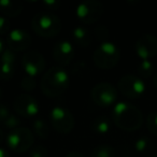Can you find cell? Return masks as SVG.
Instances as JSON below:
<instances>
[{"mask_svg":"<svg viewBox=\"0 0 157 157\" xmlns=\"http://www.w3.org/2000/svg\"><path fill=\"white\" fill-rule=\"evenodd\" d=\"M93 131L98 135H105V133L109 132L111 129V121L105 115L97 116L96 118H94L90 124Z\"/></svg>","mask_w":157,"mask_h":157,"instance_id":"cell-17","label":"cell"},{"mask_svg":"<svg viewBox=\"0 0 157 157\" xmlns=\"http://www.w3.org/2000/svg\"><path fill=\"white\" fill-rule=\"evenodd\" d=\"M124 157H129V156H124Z\"/></svg>","mask_w":157,"mask_h":157,"instance_id":"cell-39","label":"cell"},{"mask_svg":"<svg viewBox=\"0 0 157 157\" xmlns=\"http://www.w3.org/2000/svg\"><path fill=\"white\" fill-rule=\"evenodd\" d=\"M21 123H22L21 118L18 117L16 114H12L11 113L9 117L6 120V122L3 123V126H5L6 128L10 129V130H13V129L18 128V127L21 126Z\"/></svg>","mask_w":157,"mask_h":157,"instance_id":"cell-27","label":"cell"},{"mask_svg":"<svg viewBox=\"0 0 157 157\" xmlns=\"http://www.w3.org/2000/svg\"><path fill=\"white\" fill-rule=\"evenodd\" d=\"M69 73L65 68L54 66L48 69L42 75L40 88L48 97H57L67 90L69 86Z\"/></svg>","mask_w":157,"mask_h":157,"instance_id":"cell-2","label":"cell"},{"mask_svg":"<svg viewBox=\"0 0 157 157\" xmlns=\"http://www.w3.org/2000/svg\"><path fill=\"white\" fill-rule=\"evenodd\" d=\"M0 157H11V156H10L9 151L3 147H0Z\"/></svg>","mask_w":157,"mask_h":157,"instance_id":"cell-33","label":"cell"},{"mask_svg":"<svg viewBox=\"0 0 157 157\" xmlns=\"http://www.w3.org/2000/svg\"><path fill=\"white\" fill-rule=\"evenodd\" d=\"M135 50L142 60H148L157 55V38L151 33L140 36L136 41Z\"/></svg>","mask_w":157,"mask_h":157,"instance_id":"cell-12","label":"cell"},{"mask_svg":"<svg viewBox=\"0 0 157 157\" xmlns=\"http://www.w3.org/2000/svg\"><path fill=\"white\" fill-rule=\"evenodd\" d=\"M10 29V21L5 15H0V36L6 35Z\"/></svg>","mask_w":157,"mask_h":157,"instance_id":"cell-29","label":"cell"},{"mask_svg":"<svg viewBox=\"0 0 157 157\" xmlns=\"http://www.w3.org/2000/svg\"><path fill=\"white\" fill-rule=\"evenodd\" d=\"M105 7L97 0H85L78 5L75 14L83 24L90 25L98 22L103 15Z\"/></svg>","mask_w":157,"mask_h":157,"instance_id":"cell-7","label":"cell"},{"mask_svg":"<svg viewBox=\"0 0 157 157\" xmlns=\"http://www.w3.org/2000/svg\"><path fill=\"white\" fill-rule=\"evenodd\" d=\"M153 84H154V86L157 88V71L155 72L154 76H153Z\"/></svg>","mask_w":157,"mask_h":157,"instance_id":"cell-35","label":"cell"},{"mask_svg":"<svg viewBox=\"0 0 157 157\" xmlns=\"http://www.w3.org/2000/svg\"><path fill=\"white\" fill-rule=\"evenodd\" d=\"M10 114H11V111L8 108V105L0 103V123L1 124H3L6 122V120L9 117Z\"/></svg>","mask_w":157,"mask_h":157,"instance_id":"cell-30","label":"cell"},{"mask_svg":"<svg viewBox=\"0 0 157 157\" xmlns=\"http://www.w3.org/2000/svg\"><path fill=\"white\" fill-rule=\"evenodd\" d=\"M7 45L10 50L14 51L15 53L26 51L31 45V37L25 29H13L8 33Z\"/></svg>","mask_w":157,"mask_h":157,"instance_id":"cell-14","label":"cell"},{"mask_svg":"<svg viewBox=\"0 0 157 157\" xmlns=\"http://www.w3.org/2000/svg\"><path fill=\"white\" fill-rule=\"evenodd\" d=\"M118 93L116 87L109 82H99L90 90L92 100L99 107H110L117 100Z\"/></svg>","mask_w":157,"mask_h":157,"instance_id":"cell-8","label":"cell"},{"mask_svg":"<svg viewBox=\"0 0 157 157\" xmlns=\"http://www.w3.org/2000/svg\"><path fill=\"white\" fill-rule=\"evenodd\" d=\"M121 59V50L115 43L105 41L100 43L93 54V61L100 69H111Z\"/></svg>","mask_w":157,"mask_h":157,"instance_id":"cell-4","label":"cell"},{"mask_svg":"<svg viewBox=\"0 0 157 157\" xmlns=\"http://www.w3.org/2000/svg\"><path fill=\"white\" fill-rule=\"evenodd\" d=\"M60 1H57V0H45L43 1V6L48 9L51 10H56L60 7Z\"/></svg>","mask_w":157,"mask_h":157,"instance_id":"cell-31","label":"cell"},{"mask_svg":"<svg viewBox=\"0 0 157 157\" xmlns=\"http://www.w3.org/2000/svg\"><path fill=\"white\" fill-rule=\"evenodd\" d=\"M14 111L23 117H33L40 111L39 102L29 94H20L13 101Z\"/></svg>","mask_w":157,"mask_h":157,"instance_id":"cell-11","label":"cell"},{"mask_svg":"<svg viewBox=\"0 0 157 157\" xmlns=\"http://www.w3.org/2000/svg\"><path fill=\"white\" fill-rule=\"evenodd\" d=\"M117 88L122 95L130 99H137L145 92V84L141 78L135 74H125L118 80Z\"/></svg>","mask_w":157,"mask_h":157,"instance_id":"cell-9","label":"cell"},{"mask_svg":"<svg viewBox=\"0 0 157 157\" xmlns=\"http://www.w3.org/2000/svg\"><path fill=\"white\" fill-rule=\"evenodd\" d=\"M36 86H37V82H36V78L33 76L25 74L21 80V87L25 92H31V90H35Z\"/></svg>","mask_w":157,"mask_h":157,"instance_id":"cell-24","label":"cell"},{"mask_svg":"<svg viewBox=\"0 0 157 157\" xmlns=\"http://www.w3.org/2000/svg\"><path fill=\"white\" fill-rule=\"evenodd\" d=\"M22 67L25 74L36 78L45 70L46 60L39 51H27L22 57Z\"/></svg>","mask_w":157,"mask_h":157,"instance_id":"cell-10","label":"cell"},{"mask_svg":"<svg viewBox=\"0 0 157 157\" xmlns=\"http://www.w3.org/2000/svg\"><path fill=\"white\" fill-rule=\"evenodd\" d=\"M72 37H73V40L76 43V45L81 46V48L90 46L93 40V36L90 33V29L86 28L85 26L74 27L73 31H72Z\"/></svg>","mask_w":157,"mask_h":157,"instance_id":"cell-16","label":"cell"},{"mask_svg":"<svg viewBox=\"0 0 157 157\" xmlns=\"http://www.w3.org/2000/svg\"><path fill=\"white\" fill-rule=\"evenodd\" d=\"M33 128L35 133L40 139H48L51 133V127L48 123L43 118H37L33 121Z\"/></svg>","mask_w":157,"mask_h":157,"instance_id":"cell-18","label":"cell"},{"mask_svg":"<svg viewBox=\"0 0 157 157\" xmlns=\"http://www.w3.org/2000/svg\"><path fill=\"white\" fill-rule=\"evenodd\" d=\"M50 122L52 127L59 133H69L75 125V121L69 109L63 105H55L50 110Z\"/></svg>","mask_w":157,"mask_h":157,"instance_id":"cell-6","label":"cell"},{"mask_svg":"<svg viewBox=\"0 0 157 157\" xmlns=\"http://www.w3.org/2000/svg\"><path fill=\"white\" fill-rule=\"evenodd\" d=\"M61 21L57 15L48 12H39L31 20V28L36 35L43 38H52L61 31Z\"/></svg>","mask_w":157,"mask_h":157,"instance_id":"cell-3","label":"cell"},{"mask_svg":"<svg viewBox=\"0 0 157 157\" xmlns=\"http://www.w3.org/2000/svg\"><path fill=\"white\" fill-rule=\"evenodd\" d=\"M147 157H157V155H156V154H154V155H150V156H147Z\"/></svg>","mask_w":157,"mask_h":157,"instance_id":"cell-37","label":"cell"},{"mask_svg":"<svg viewBox=\"0 0 157 157\" xmlns=\"http://www.w3.org/2000/svg\"><path fill=\"white\" fill-rule=\"evenodd\" d=\"M6 142L8 147L13 152L25 153L33 146L35 137H33V132L29 128L18 127L8 132Z\"/></svg>","mask_w":157,"mask_h":157,"instance_id":"cell-5","label":"cell"},{"mask_svg":"<svg viewBox=\"0 0 157 157\" xmlns=\"http://www.w3.org/2000/svg\"><path fill=\"white\" fill-rule=\"evenodd\" d=\"M116 152L113 146L109 144H99L92 151L90 157H115Z\"/></svg>","mask_w":157,"mask_h":157,"instance_id":"cell-19","label":"cell"},{"mask_svg":"<svg viewBox=\"0 0 157 157\" xmlns=\"http://www.w3.org/2000/svg\"><path fill=\"white\" fill-rule=\"evenodd\" d=\"M48 148L42 144H37L30 148L29 157H48Z\"/></svg>","mask_w":157,"mask_h":157,"instance_id":"cell-28","label":"cell"},{"mask_svg":"<svg viewBox=\"0 0 157 157\" xmlns=\"http://www.w3.org/2000/svg\"><path fill=\"white\" fill-rule=\"evenodd\" d=\"M17 60V55L14 51L10 50L9 48H6V50L0 54V63H11L15 65Z\"/></svg>","mask_w":157,"mask_h":157,"instance_id":"cell-23","label":"cell"},{"mask_svg":"<svg viewBox=\"0 0 157 157\" xmlns=\"http://www.w3.org/2000/svg\"><path fill=\"white\" fill-rule=\"evenodd\" d=\"M112 121L125 131H136L142 126L143 115L139 108L126 101H120L113 107Z\"/></svg>","mask_w":157,"mask_h":157,"instance_id":"cell-1","label":"cell"},{"mask_svg":"<svg viewBox=\"0 0 157 157\" xmlns=\"http://www.w3.org/2000/svg\"><path fill=\"white\" fill-rule=\"evenodd\" d=\"M0 11L6 17H16L23 11V3L18 0H0Z\"/></svg>","mask_w":157,"mask_h":157,"instance_id":"cell-15","label":"cell"},{"mask_svg":"<svg viewBox=\"0 0 157 157\" xmlns=\"http://www.w3.org/2000/svg\"><path fill=\"white\" fill-rule=\"evenodd\" d=\"M94 36L98 41H101L102 42H105L109 37V29L105 25H97L94 29Z\"/></svg>","mask_w":157,"mask_h":157,"instance_id":"cell-25","label":"cell"},{"mask_svg":"<svg viewBox=\"0 0 157 157\" xmlns=\"http://www.w3.org/2000/svg\"><path fill=\"white\" fill-rule=\"evenodd\" d=\"M2 96V90H1V88H0V97Z\"/></svg>","mask_w":157,"mask_h":157,"instance_id":"cell-38","label":"cell"},{"mask_svg":"<svg viewBox=\"0 0 157 157\" xmlns=\"http://www.w3.org/2000/svg\"><path fill=\"white\" fill-rule=\"evenodd\" d=\"M3 140H5V135H3V131L0 129V144L2 143Z\"/></svg>","mask_w":157,"mask_h":157,"instance_id":"cell-36","label":"cell"},{"mask_svg":"<svg viewBox=\"0 0 157 157\" xmlns=\"http://www.w3.org/2000/svg\"><path fill=\"white\" fill-rule=\"evenodd\" d=\"M14 72H15V65L11 63H0V78L1 80H10L13 78Z\"/></svg>","mask_w":157,"mask_h":157,"instance_id":"cell-22","label":"cell"},{"mask_svg":"<svg viewBox=\"0 0 157 157\" xmlns=\"http://www.w3.org/2000/svg\"><path fill=\"white\" fill-rule=\"evenodd\" d=\"M153 148V141L150 138L145 137H140L135 141V150L138 153H147Z\"/></svg>","mask_w":157,"mask_h":157,"instance_id":"cell-21","label":"cell"},{"mask_svg":"<svg viewBox=\"0 0 157 157\" xmlns=\"http://www.w3.org/2000/svg\"><path fill=\"white\" fill-rule=\"evenodd\" d=\"M6 50V46H5V42H3V40L0 38V54L3 52V51Z\"/></svg>","mask_w":157,"mask_h":157,"instance_id":"cell-34","label":"cell"},{"mask_svg":"<svg viewBox=\"0 0 157 157\" xmlns=\"http://www.w3.org/2000/svg\"><path fill=\"white\" fill-rule=\"evenodd\" d=\"M138 71V76L143 78H147L150 76H152V74L154 73V65L152 63L151 60H141L138 65L137 68Z\"/></svg>","mask_w":157,"mask_h":157,"instance_id":"cell-20","label":"cell"},{"mask_svg":"<svg viewBox=\"0 0 157 157\" xmlns=\"http://www.w3.org/2000/svg\"><path fill=\"white\" fill-rule=\"evenodd\" d=\"M74 54L75 52H74L73 44L68 40H59V41L55 42V44L53 45V59L60 67L69 65L73 59Z\"/></svg>","mask_w":157,"mask_h":157,"instance_id":"cell-13","label":"cell"},{"mask_svg":"<svg viewBox=\"0 0 157 157\" xmlns=\"http://www.w3.org/2000/svg\"><path fill=\"white\" fill-rule=\"evenodd\" d=\"M146 127L148 131L157 137V111H153L146 117Z\"/></svg>","mask_w":157,"mask_h":157,"instance_id":"cell-26","label":"cell"},{"mask_svg":"<svg viewBox=\"0 0 157 157\" xmlns=\"http://www.w3.org/2000/svg\"><path fill=\"white\" fill-rule=\"evenodd\" d=\"M65 157H86V156L81 152H78V151H71V152L67 153Z\"/></svg>","mask_w":157,"mask_h":157,"instance_id":"cell-32","label":"cell"}]
</instances>
